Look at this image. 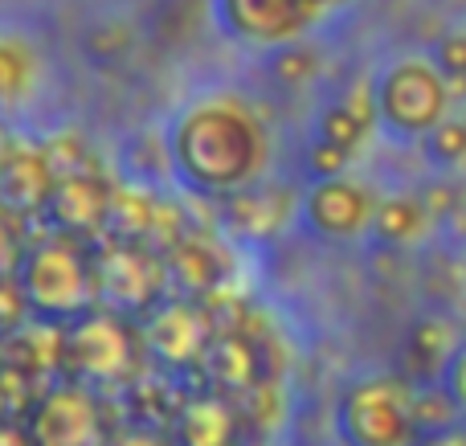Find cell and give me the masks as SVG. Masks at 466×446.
Listing matches in <instances>:
<instances>
[{"mask_svg":"<svg viewBox=\"0 0 466 446\" xmlns=\"http://www.w3.org/2000/svg\"><path fill=\"white\" fill-rule=\"evenodd\" d=\"M241 418L229 398L205 393L177 414V446H238Z\"/></svg>","mask_w":466,"mask_h":446,"instance_id":"15","label":"cell"},{"mask_svg":"<svg viewBox=\"0 0 466 446\" xmlns=\"http://www.w3.org/2000/svg\"><path fill=\"white\" fill-rule=\"evenodd\" d=\"M295 213H299V197L290 193V188L254 180V185L229 193L226 226H229V234L241 238V242H266V238L282 234Z\"/></svg>","mask_w":466,"mask_h":446,"instance_id":"13","label":"cell"},{"mask_svg":"<svg viewBox=\"0 0 466 446\" xmlns=\"http://www.w3.org/2000/svg\"><path fill=\"white\" fill-rule=\"evenodd\" d=\"M377 119L397 136L421 139L442 115H451V82L438 70L434 57H401L372 86Z\"/></svg>","mask_w":466,"mask_h":446,"instance_id":"5","label":"cell"},{"mask_svg":"<svg viewBox=\"0 0 466 446\" xmlns=\"http://www.w3.org/2000/svg\"><path fill=\"white\" fill-rule=\"evenodd\" d=\"M307 8H311V13H319V8H328V5H336V0H303Z\"/></svg>","mask_w":466,"mask_h":446,"instance_id":"32","label":"cell"},{"mask_svg":"<svg viewBox=\"0 0 466 446\" xmlns=\"http://www.w3.org/2000/svg\"><path fill=\"white\" fill-rule=\"evenodd\" d=\"M218 21L241 46H287L311 21L303 0H213Z\"/></svg>","mask_w":466,"mask_h":446,"instance_id":"10","label":"cell"},{"mask_svg":"<svg viewBox=\"0 0 466 446\" xmlns=\"http://www.w3.org/2000/svg\"><path fill=\"white\" fill-rule=\"evenodd\" d=\"M348 164H352V156L344 147L328 144V139H311V147H307V177L311 180L339 177V172H348Z\"/></svg>","mask_w":466,"mask_h":446,"instance_id":"26","label":"cell"},{"mask_svg":"<svg viewBox=\"0 0 466 446\" xmlns=\"http://www.w3.org/2000/svg\"><path fill=\"white\" fill-rule=\"evenodd\" d=\"M442 393L459 406V414H466V344L454 349V357L442 369Z\"/></svg>","mask_w":466,"mask_h":446,"instance_id":"28","label":"cell"},{"mask_svg":"<svg viewBox=\"0 0 466 446\" xmlns=\"http://www.w3.org/2000/svg\"><path fill=\"white\" fill-rule=\"evenodd\" d=\"M372 213H377V197L348 172L311 180L299 197V218L323 242H356L360 234H369Z\"/></svg>","mask_w":466,"mask_h":446,"instance_id":"7","label":"cell"},{"mask_svg":"<svg viewBox=\"0 0 466 446\" xmlns=\"http://www.w3.org/2000/svg\"><path fill=\"white\" fill-rule=\"evenodd\" d=\"M111 193L115 188L98 177L95 168L70 172V177L54 180V193H49V221L57 226V234L70 238H95L98 229H106V213H111Z\"/></svg>","mask_w":466,"mask_h":446,"instance_id":"11","label":"cell"},{"mask_svg":"<svg viewBox=\"0 0 466 446\" xmlns=\"http://www.w3.org/2000/svg\"><path fill=\"white\" fill-rule=\"evenodd\" d=\"M315 66H319L315 49L311 46H299V37L287 41V46H274V74H279L282 82H307V78H315Z\"/></svg>","mask_w":466,"mask_h":446,"instance_id":"25","label":"cell"},{"mask_svg":"<svg viewBox=\"0 0 466 446\" xmlns=\"http://www.w3.org/2000/svg\"><path fill=\"white\" fill-rule=\"evenodd\" d=\"M54 168H49L41 144L13 139L0 147V205L8 213H41L54 193Z\"/></svg>","mask_w":466,"mask_h":446,"instance_id":"12","label":"cell"},{"mask_svg":"<svg viewBox=\"0 0 466 446\" xmlns=\"http://www.w3.org/2000/svg\"><path fill=\"white\" fill-rule=\"evenodd\" d=\"M106 446H172V442L156 431H127V434H119V439H111Z\"/></svg>","mask_w":466,"mask_h":446,"instance_id":"31","label":"cell"},{"mask_svg":"<svg viewBox=\"0 0 466 446\" xmlns=\"http://www.w3.org/2000/svg\"><path fill=\"white\" fill-rule=\"evenodd\" d=\"M201 369L229 393H246L262 381V344H254L249 336H213L205 349Z\"/></svg>","mask_w":466,"mask_h":446,"instance_id":"16","label":"cell"},{"mask_svg":"<svg viewBox=\"0 0 466 446\" xmlns=\"http://www.w3.org/2000/svg\"><path fill=\"white\" fill-rule=\"evenodd\" d=\"M0 365H5V336H0ZM0 373H5V369H0Z\"/></svg>","mask_w":466,"mask_h":446,"instance_id":"33","label":"cell"},{"mask_svg":"<svg viewBox=\"0 0 466 446\" xmlns=\"http://www.w3.org/2000/svg\"><path fill=\"white\" fill-rule=\"evenodd\" d=\"M29 319H33V308H29V295H25L16 270L13 275H0V336L21 332Z\"/></svg>","mask_w":466,"mask_h":446,"instance_id":"24","label":"cell"},{"mask_svg":"<svg viewBox=\"0 0 466 446\" xmlns=\"http://www.w3.org/2000/svg\"><path fill=\"white\" fill-rule=\"evenodd\" d=\"M62 365L82 385H119L136 377L139 365V332L123 311L90 308L62 324Z\"/></svg>","mask_w":466,"mask_h":446,"instance_id":"4","label":"cell"},{"mask_svg":"<svg viewBox=\"0 0 466 446\" xmlns=\"http://www.w3.org/2000/svg\"><path fill=\"white\" fill-rule=\"evenodd\" d=\"M413 446H466V426L462 422L438 426V431H430V434H418Z\"/></svg>","mask_w":466,"mask_h":446,"instance_id":"30","label":"cell"},{"mask_svg":"<svg viewBox=\"0 0 466 446\" xmlns=\"http://www.w3.org/2000/svg\"><path fill=\"white\" fill-rule=\"evenodd\" d=\"M339 434L348 446H413L418 442V393L405 377L377 373L339 398Z\"/></svg>","mask_w":466,"mask_h":446,"instance_id":"3","label":"cell"},{"mask_svg":"<svg viewBox=\"0 0 466 446\" xmlns=\"http://www.w3.org/2000/svg\"><path fill=\"white\" fill-rule=\"evenodd\" d=\"M139 340L160 365L168 369H197L205 360V349L213 340L209 316L193 299H168L164 295L152 311H144Z\"/></svg>","mask_w":466,"mask_h":446,"instance_id":"9","label":"cell"},{"mask_svg":"<svg viewBox=\"0 0 466 446\" xmlns=\"http://www.w3.org/2000/svg\"><path fill=\"white\" fill-rule=\"evenodd\" d=\"M164 270H168V283H177L180 291L205 295L226 279V254L209 238L177 234L168 242V254H164Z\"/></svg>","mask_w":466,"mask_h":446,"instance_id":"14","label":"cell"},{"mask_svg":"<svg viewBox=\"0 0 466 446\" xmlns=\"http://www.w3.org/2000/svg\"><path fill=\"white\" fill-rule=\"evenodd\" d=\"M270 160L266 123L241 95H205L168 127V164L197 193L229 197L262 180Z\"/></svg>","mask_w":466,"mask_h":446,"instance_id":"1","label":"cell"},{"mask_svg":"<svg viewBox=\"0 0 466 446\" xmlns=\"http://www.w3.org/2000/svg\"><path fill=\"white\" fill-rule=\"evenodd\" d=\"M95 291L98 308L123 311V316H144L168 295V270L164 258H156L144 242H111L95 254Z\"/></svg>","mask_w":466,"mask_h":446,"instance_id":"6","label":"cell"},{"mask_svg":"<svg viewBox=\"0 0 466 446\" xmlns=\"http://www.w3.org/2000/svg\"><path fill=\"white\" fill-rule=\"evenodd\" d=\"M164 229V205L147 188L123 185L111 193V213H106V234L119 242H147Z\"/></svg>","mask_w":466,"mask_h":446,"instance_id":"17","label":"cell"},{"mask_svg":"<svg viewBox=\"0 0 466 446\" xmlns=\"http://www.w3.org/2000/svg\"><path fill=\"white\" fill-rule=\"evenodd\" d=\"M41 152H46L54 177H70V172L90 168V147H86V139L74 136V131H54V136H46L41 139Z\"/></svg>","mask_w":466,"mask_h":446,"instance_id":"23","label":"cell"},{"mask_svg":"<svg viewBox=\"0 0 466 446\" xmlns=\"http://www.w3.org/2000/svg\"><path fill=\"white\" fill-rule=\"evenodd\" d=\"M37 86V57L13 33H0V115L21 106Z\"/></svg>","mask_w":466,"mask_h":446,"instance_id":"20","label":"cell"},{"mask_svg":"<svg viewBox=\"0 0 466 446\" xmlns=\"http://www.w3.org/2000/svg\"><path fill=\"white\" fill-rule=\"evenodd\" d=\"M16 279H21L25 295H29L33 319L70 324L74 316H82V311H90L98 303L95 258L70 234L29 246L21 254V262H16Z\"/></svg>","mask_w":466,"mask_h":446,"instance_id":"2","label":"cell"},{"mask_svg":"<svg viewBox=\"0 0 466 446\" xmlns=\"http://www.w3.org/2000/svg\"><path fill=\"white\" fill-rule=\"evenodd\" d=\"M434 62L446 74V82H466V29L446 33L434 46Z\"/></svg>","mask_w":466,"mask_h":446,"instance_id":"27","label":"cell"},{"mask_svg":"<svg viewBox=\"0 0 466 446\" xmlns=\"http://www.w3.org/2000/svg\"><path fill=\"white\" fill-rule=\"evenodd\" d=\"M426 226H430L426 201H418V197H389V201H377L369 234L380 246H413L426 234Z\"/></svg>","mask_w":466,"mask_h":446,"instance_id":"19","label":"cell"},{"mask_svg":"<svg viewBox=\"0 0 466 446\" xmlns=\"http://www.w3.org/2000/svg\"><path fill=\"white\" fill-rule=\"evenodd\" d=\"M372 119H377V103H372V95H360V90H352V95L336 98V103H328L319 111L315 139H328V144L344 147L348 156H356V147L369 139Z\"/></svg>","mask_w":466,"mask_h":446,"instance_id":"18","label":"cell"},{"mask_svg":"<svg viewBox=\"0 0 466 446\" xmlns=\"http://www.w3.org/2000/svg\"><path fill=\"white\" fill-rule=\"evenodd\" d=\"M462 340H454L451 324H442V319H426V324H418V332H413V360H421V369H434L438 377H442L446 360L454 357V349H459Z\"/></svg>","mask_w":466,"mask_h":446,"instance_id":"22","label":"cell"},{"mask_svg":"<svg viewBox=\"0 0 466 446\" xmlns=\"http://www.w3.org/2000/svg\"><path fill=\"white\" fill-rule=\"evenodd\" d=\"M21 254H25V246H21V234H16V226H13V213L0 205V275H13Z\"/></svg>","mask_w":466,"mask_h":446,"instance_id":"29","label":"cell"},{"mask_svg":"<svg viewBox=\"0 0 466 446\" xmlns=\"http://www.w3.org/2000/svg\"><path fill=\"white\" fill-rule=\"evenodd\" d=\"M106 418L82 381H66L37 401L29 418V446H106Z\"/></svg>","mask_w":466,"mask_h":446,"instance_id":"8","label":"cell"},{"mask_svg":"<svg viewBox=\"0 0 466 446\" xmlns=\"http://www.w3.org/2000/svg\"><path fill=\"white\" fill-rule=\"evenodd\" d=\"M421 152H426V160L438 164V168H459V164H466V119L442 115V119L421 136Z\"/></svg>","mask_w":466,"mask_h":446,"instance_id":"21","label":"cell"}]
</instances>
